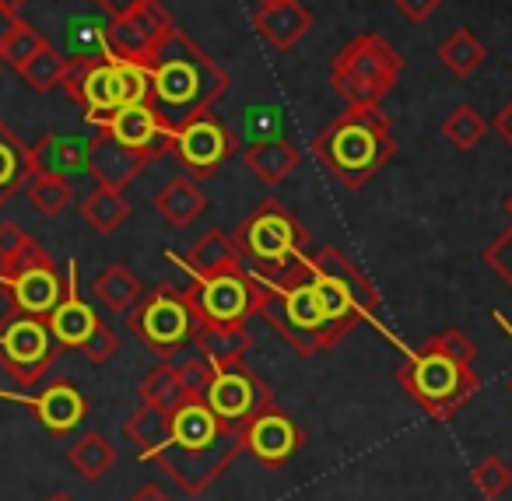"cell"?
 Instances as JSON below:
<instances>
[{"mask_svg": "<svg viewBox=\"0 0 512 501\" xmlns=\"http://www.w3.org/2000/svg\"><path fill=\"white\" fill-rule=\"evenodd\" d=\"M141 67L148 74V106L172 130L211 113V106L232 85L218 60L207 57L204 46H197L179 29H172L169 39Z\"/></svg>", "mask_w": 512, "mask_h": 501, "instance_id": "obj_1", "label": "cell"}, {"mask_svg": "<svg viewBox=\"0 0 512 501\" xmlns=\"http://www.w3.org/2000/svg\"><path fill=\"white\" fill-rule=\"evenodd\" d=\"M242 452L239 428L225 424L204 400H186L172 410L169 438L141 463L162 466L183 494H204Z\"/></svg>", "mask_w": 512, "mask_h": 501, "instance_id": "obj_2", "label": "cell"}, {"mask_svg": "<svg viewBox=\"0 0 512 501\" xmlns=\"http://www.w3.org/2000/svg\"><path fill=\"white\" fill-rule=\"evenodd\" d=\"M253 277L260 281V309L256 312L271 319L281 340L302 358H316L348 337L330 316L306 256L288 263L285 270H253Z\"/></svg>", "mask_w": 512, "mask_h": 501, "instance_id": "obj_3", "label": "cell"}, {"mask_svg": "<svg viewBox=\"0 0 512 501\" xmlns=\"http://www.w3.org/2000/svg\"><path fill=\"white\" fill-rule=\"evenodd\" d=\"M309 148L344 190H362L397 155L393 123L379 106H348L313 137Z\"/></svg>", "mask_w": 512, "mask_h": 501, "instance_id": "obj_4", "label": "cell"}, {"mask_svg": "<svg viewBox=\"0 0 512 501\" xmlns=\"http://www.w3.org/2000/svg\"><path fill=\"white\" fill-rule=\"evenodd\" d=\"M397 382L439 424H446L456 410L467 407L477 389H481L474 365L439 351L432 340H425L418 351L404 354V365L397 368Z\"/></svg>", "mask_w": 512, "mask_h": 501, "instance_id": "obj_5", "label": "cell"}, {"mask_svg": "<svg viewBox=\"0 0 512 501\" xmlns=\"http://www.w3.org/2000/svg\"><path fill=\"white\" fill-rule=\"evenodd\" d=\"M64 88L85 109L88 123L102 120V116H109L120 106H130V102H148L144 67L113 57L109 50H102L99 57H71Z\"/></svg>", "mask_w": 512, "mask_h": 501, "instance_id": "obj_6", "label": "cell"}, {"mask_svg": "<svg viewBox=\"0 0 512 501\" xmlns=\"http://www.w3.org/2000/svg\"><path fill=\"white\" fill-rule=\"evenodd\" d=\"M404 57L379 32L355 36L330 64V85L348 106H379L397 88Z\"/></svg>", "mask_w": 512, "mask_h": 501, "instance_id": "obj_7", "label": "cell"}, {"mask_svg": "<svg viewBox=\"0 0 512 501\" xmlns=\"http://www.w3.org/2000/svg\"><path fill=\"white\" fill-rule=\"evenodd\" d=\"M235 246L242 256L256 263V270H285L309 249V232L281 200L267 197L239 228H235Z\"/></svg>", "mask_w": 512, "mask_h": 501, "instance_id": "obj_8", "label": "cell"}, {"mask_svg": "<svg viewBox=\"0 0 512 501\" xmlns=\"http://www.w3.org/2000/svg\"><path fill=\"white\" fill-rule=\"evenodd\" d=\"M60 351L50 323L29 312H4L0 316V368L18 382V386H36L53 365Z\"/></svg>", "mask_w": 512, "mask_h": 501, "instance_id": "obj_9", "label": "cell"}, {"mask_svg": "<svg viewBox=\"0 0 512 501\" xmlns=\"http://www.w3.org/2000/svg\"><path fill=\"white\" fill-rule=\"evenodd\" d=\"M183 298L190 305L193 319L246 326V319L260 309V281L253 277V270H246L239 263V267L218 270V274L193 277Z\"/></svg>", "mask_w": 512, "mask_h": 501, "instance_id": "obj_10", "label": "cell"}, {"mask_svg": "<svg viewBox=\"0 0 512 501\" xmlns=\"http://www.w3.org/2000/svg\"><path fill=\"white\" fill-rule=\"evenodd\" d=\"M193 312L186 305L183 291L158 284L151 295H141V302L127 312V326L137 333L144 347L158 354L162 361H172L193 337Z\"/></svg>", "mask_w": 512, "mask_h": 501, "instance_id": "obj_11", "label": "cell"}, {"mask_svg": "<svg viewBox=\"0 0 512 501\" xmlns=\"http://www.w3.org/2000/svg\"><path fill=\"white\" fill-rule=\"evenodd\" d=\"M64 277H60L53 256L39 242L8 260L0 267V288L8 291L11 309L29 312V316H50L57 302L64 298Z\"/></svg>", "mask_w": 512, "mask_h": 501, "instance_id": "obj_12", "label": "cell"}, {"mask_svg": "<svg viewBox=\"0 0 512 501\" xmlns=\"http://www.w3.org/2000/svg\"><path fill=\"white\" fill-rule=\"evenodd\" d=\"M172 29H176V22H172L169 11L158 0H144L137 8L109 18L106 32H102V50H109L120 60H130V64H144L169 39Z\"/></svg>", "mask_w": 512, "mask_h": 501, "instance_id": "obj_13", "label": "cell"}, {"mask_svg": "<svg viewBox=\"0 0 512 501\" xmlns=\"http://www.w3.org/2000/svg\"><path fill=\"white\" fill-rule=\"evenodd\" d=\"M239 438H242V452H249L264 470H285L306 449V431L278 403H267L264 410H256L239 428Z\"/></svg>", "mask_w": 512, "mask_h": 501, "instance_id": "obj_14", "label": "cell"}, {"mask_svg": "<svg viewBox=\"0 0 512 501\" xmlns=\"http://www.w3.org/2000/svg\"><path fill=\"white\" fill-rule=\"evenodd\" d=\"M204 403L232 428H242L256 410H264L274 403V393L246 361H232V365H218L211 375V386L204 393Z\"/></svg>", "mask_w": 512, "mask_h": 501, "instance_id": "obj_15", "label": "cell"}, {"mask_svg": "<svg viewBox=\"0 0 512 501\" xmlns=\"http://www.w3.org/2000/svg\"><path fill=\"white\" fill-rule=\"evenodd\" d=\"M235 148H239V141H235L232 130L214 113H204L176 130L172 155H176L179 165L200 183V179H211L214 172L235 155Z\"/></svg>", "mask_w": 512, "mask_h": 501, "instance_id": "obj_16", "label": "cell"}, {"mask_svg": "<svg viewBox=\"0 0 512 501\" xmlns=\"http://www.w3.org/2000/svg\"><path fill=\"white\" fill-rule=\"evenodd\" d=\"M95 127L113 137V141H120L123 148L141 151L148 162L169 155L172 144H176V130H172L148 102H130V106L113 109L109 116L95 120Z\"/></svg>", "mask_w": 512, "mask_h": 501, "instance_id": "obj_17", "label": "cell"}, {"mask_svg": "<svg viewBox=\"0 0 512 501\" xmlns=\"http://www.w3.org/2000/svg\"><path fill=\"white\" fill-rule=\"evenodd\" d=\"M15 400L25 403V407L36 414V421L43 424L53 438L74 435V431H78L81 424H85V417H88L85 393H81V389L74 386V382H67V379H53L43 393L15 396Z\"/></svg>", "mask_w": 512, "mask_h": 501, "instance_id": "obj_18", "label": "cell"}, {"mask_svg": "<svg viewBox=\"0 0 512 501\" xmlns=\"http://www.w3.org/2000/svg\"><path fill=\"white\" fill-rule=\"evenodd\" d=\"M46 323H50L57 344L60 347H74V351H81V347L88 344V337H92V333L102 326L99 312H95L78 291V263H74V260H71V267H67L64 298H60L57 309L46 316Z\"/></svg>", "mask_w": 512, "mask_h": 501, "instance_id": "obj_19", "label": "cell"}, {"mask_svg": "<svg viewBox=\"0 0 512 501\" xmlns=\"http://www.w3.org/2000/svg\"><path fill=\"white\" fill-rule=\"evenodd\" d=\"M144 165H148V158H144L141 151L123 148L120 141H113V137L102 134V130H99V137H92V144H88V176L99 186H109V190L123 193L141 176Z\"/></svg>", "mask_w": 512, "mask_h": 501, "instance_id": "obj_20", "label": "cell"}, {"mask_svg": "<svg viewBox=\"0 0 512 501\" xmlns=\"http://www.w3.org/2000/svg\"><path fill=\"white\" fill-rule=\"evenodd\" d=\"M88 137L78 134H46L29 148L32 176H81L88 172Z\"/></svg>", "mask_w": 512, "mask_h": 501, "instance_id": "obj_21", "label": "cell"}, {"mask_svg": "<svg viewBox=\"0 0 512 501\" xmlns=\"http://www.w3.org/2000/svg\"><path fill=\"white\" fill-rule=\"evenodd\" d=\"M253 29L260 32V39L274 46V50L288 53L292 46H299L302 39L313 29V11L302 4V0H285V4H274V8H256Z\"/></svg>", "mask_w": 512, "mask_h": 501, "instance_id": "obj_22", "label": "cell"}, {"mask_svg": "<svg viewBox=\"0 0 512 501\" xmlns=\"http://www.w3.org/2000/svg\"><path fill=\"white\" fill-rule=\"evenodd\" d=\"M190 344L197 347V354L207 361L211 368L218 365H232V361H242L249 351V333L246 326H225V323H207V319H197L193 323V337Z\"/></svg>", "mask_w": 512, "mask_h": 501, "instance_id": "obj_23", "label": "cell"}, {"mask_svg": "<svg viewBox=\"0 0 512 501\" xmlns=\"http://www.w3.org/2000/svg\"><path fill=\"white\" fill-rule=\"evenodd\" d=\"M207 197L200 190V183L193 176H176L172 183H165L155 197V211L169 221L172 228H186L204 214Z\"/></svg>", "mask_w": 512, "mask_h": 501, "instance_id": "obj_24", "label": "cell"}, {"mask_svg": "<svg viewBox=\"0 0 512 501\" xmlns=\"http://www.w3.org/2000/svg\"><path fill=\"white\" fill-rule=\"evenodd\" d=\"M246 165L264 186H278L302 165V155L292 141H256L246 148Z\"/></svg>", "mask_w": 512, "mask_h": 501, "instance_id": "obj_25", "label": "cell"}, {"mask_svg": "<svg viewBox=\"0 0 512 501\" xmlns=\"http://www.w3.org/2000/svg\"><path fill=\"white\" fill-rule=\"evenodd\" d=\"M183 263H186V270H190V277H207V274H218V270L239 267L242 253L232 235L221 232V228H211V232H204L193 242Z\"/></svg>", "mask_w": 512, "mask_h": 501, "instance_id": "obj_26", "label": "cell"}, {"mask_svg": "<svg viewBox=\"0 0 512 501\" xmlns=\"http://www.w3.org/2000/svg\"><path fill=\"white\" fill-rule=\"evenodd\" d=\"M29 179V148L18 141V134L8 123L0 120V207H8L11 197H18Z\"/></svg>", "mask_w": 512, "mask_h": 501, "instance_id": "obj_27", "label": "cell"}, {"mask_svg": "<svg viewBox=\"0 0 512 501\" xmlns=\"http://www.w3.org/2000/svg\"><path fill=\"white\" fill-rule=\"evenodd\" d=\"M130 204L120 190H109V186H95L85 200H81V218L92 225V232L99 235H113L120 232L123 225L130 221Z\"/></svg>", "mask_w": 512, "mask_h": 501, "instance_id": "obj_28", "label": "cell"}, {"mask_svg": "<svg viewBox=\"0 0 512 501\" xmlns=\"http://www.w3.org/2000/svg\"><path fill=\"white\" fill-rule=\"evenodd\" d=\"M144 288L141 281H137V274L130 267H123V263H113V267H106L99 277H95V298L102 302V309L109 312H130L137 302H141Z\"/></svg>", "mask_w": 512, "mask_h": 501, "instance_id": "obj_29", "label": "cell"}, {"mask_svg": "<svg viewBox=\"0 0 512 501\" xmlns=\"http://www.w3.org/2000/svg\"><path fill=\"white\" fill-rule=\"evenodd\" d=\"M67 463H71L81 477L95 484V480H102L116 466V449H113V442L102 435V431H88V435H81L78 442L71 445V452H67Z\"/></svg>", "mask_w": 512, "mask_h": 501, "instance_id": "obj_30", "label": "cell"}, {"mask_svg": "<svg viewBox=\"0 0 512 501\" xmlns=\"http://www.w3.org/2000/svg\"><path fill=\"white\" fill-rule=\"evenodd\" d=\"M67 67H71V57H64L60 50H53V43H46L43 50H36L22 67H18V74H22V81L32 88V92L43 95V92H53V88L64 85Z\"/></svg>", "mask_w": 512, "mask_h": 501, "instance_id": "obj_31", "label": "cell"}, {"mask_svg": "<svg viewBox=\"0 0 512 501\" xmlns=\"http://www.w3.org/2000/svg\"><path fill=\"white\" fill-rule=\"evenodd\" d=\"M439 60L453 78L463 81L488 60V50H484V43L470 29H456L453 36L439 46Z\"/></svg>", "mask_w": 512, "mask_h": 501, "instance_id": "obj_32", "label": "cell"}, {"mask_svg": "<svg viewBox=\"0 0 512 501\" xmlns=\"http://www.w3.org/2000/svg\"><path fill=\"white\" fill-rule=\"evenodd\" d=\"M169 428H172L169 410L141 403V410H134V414L127 417V424H123V435L141 449V456H148V452H155L158 445L169 438Z\"/></svg>", "mask_w": 512, "mask_h": 501, "instance_id": "obj_33", "label": "cell"}, {"mask_svg": "<svg viewBox=\"0 0 512 501\" xmlns=\"http://www.w3.org/2000/svg\"><path fill=\"white\" fill-rule=\"evenodd\" d=\"M46 43H50V39H46L39 29H32V25L22 22V18H11L8 32L0 36V64H11L18 71V67H22L36 50H43Z\"/></svg>", "mask_w": 512, "mask_h": 501, "instance_id": "obj_34", "label": "cell"}, {"mask_svg": "<svg viewBox=\"0 0 512 501\" xmlns=\"http://www.w3.org/2000/svg\"><path fill=\"white\" fill-rule=\"evenodd\" d=\"M190 400V396L183 393V386H179L176 379V368L165 361V365H158L151 375H144L141 382V403H151V407H162V410H179L183 403Z\"/></svg>", "mask_w": 512, "mask_h": 501, "instance_id": "obj_35", "label": "cell"}, {"mask_svg": "<svg viewBox=\"0 0 512 501\" xmlns=\"http://www.w3.org/2000/svg\"><path fill=\"white\" fill-rule=\"evenodd\" d=\"M484 130H488V123H484V116L477 113L470 102H460V106L446 116V123H442V134H446V141L453 144L456 151H474L477 141L484 137Z\"/></svg>", "mask_w": 512, "mask_h": 501, "instance_id": "obj_36", "label": "cell"}, {"mask_svg": "<svg viewBox=\"0 0 512 501\" xmlns=\"http://www.w3.org/2000/svg\"><path fill=\"white\" fill-rule=\"evenodd\" d=\"M29 200H32L36 211L57 218V214H64L67 207H71L74 186H71V179H64V176H32L29 179Z\"/></svg>", "mask_w": 512, "mask_h": 501, "instance_id": "obj_37", "label": "cell"}, {"mask_svg": "<svg viewBox=\"0 0 512 501\" xmlns=\"http://www.w3.org/2000/svg\"><path fill=\"white\" fill-rule=\"evenodd\" d=\"M470 484L481 498L498 501L512 487V466L502 456H484L481 463L470 470Z\"/></svg>", "mask_w": 512, "mask_h": 501, "instance_id": "obj_38", "label": "cell"}, {"mask_svg": "<svg viewBox=\"0 0 512 501\" xmlns=\"http://www.w3.org/2000/svg\"><path fill=\"white\" fill-rule=\"evenodd\" d=\"M172 368H176V379H179V386H183V393L190 396V400H204L207 386H211L214 368L207 365L200 354H197V358L179 361V365H172Z\"/></svg>", "mask_w": 512, "mask_h": 501, "instance_id": "obj_39", "label": "cell"}, {"mask_svg": "<svg viewBox=\"0 0 512 501\" xmlns=\"http://www.w3.org/2000/svg\"><path fill=\"white\" fill-rule=\"evenodd\" d=\"M481 263L488 270H495V274L505 281V288L512 291V225L505 228V232L498 235V239L491 242V246H484Z\"/></svg>", "mask_w": 512, "mask_h": 501, "instance_id": "obj_40", "label": "cell"}, {"mask_svg": "<svg viewBox=\"0 0 512 501\" xmlns=\"http://www.w3.org/2000/svg\"><path fill=\"white\" fill-rule=\"evenodd\" d=\"M432 340L439 351H446V354H453V358H460V361H470L474 365V358H477V344L470 340V333H463V330H442V333H435V337H428Z\"/></svg>", "mask_w": 512, "mask_h": 501, "instance_id": "obj_41", "label": "cell"}, {"mask_svg": "<svg viewBox=\"0 0 512 501\" xmlns=\"http://www.w3.org/2000/svg\"><path fill=\"white\" fill-rule=\"evenodd\" d=\"M81 351H85V358L92 361V365H106V361L113 358L116 351H120V337H116V333L109 330L106 323H102L99 330L88 337V344L81 347Z\"/></svg>", "mask_w": 512, "mask_h": 501, "instance_id": "obj_42", "label": "cell"}, {"mask_svg": "<svg viewBox=\"0 0 512 501\" xmlns=\"http://www.w3.org/2000/svg\"><path fill=\"white\" fill-rule=\"evenodd\" d=\"M32 235L25 232V228H18L15 221H0V267L8 260H15L22 249H29L32 246Z\"/></svg>", "mask_w": 512, "mask_h": 501, "instance_id": "obj_43", "label": "cell"}, {"mask_svg": "<svg viewBox=\"0 0 512 501\" xmlns=\"http://www.w3.org/2000/svg\"><path fill=\"white\" fill-rule=\"evenodd\" d=\"M393 8H397L400 15L407 18V22H414V25H425L428 18H432L435 11L442 8V0H393Z\"/></svg>", "mask_w": 512, "mask_h": 501, "instance_id": "obj_44", "label": "cell"}, {"mask_svg": "<svg viewBox=\"0 0 512 501\" xmlns=\"http://www.w3.org/2000/svg\"><path fill=\"white\" fill-rule=\"evenodd\" d=\"M102 11H106L109 18H116V15H123V11H130V8H137V4H144V0H95Z\"/></svg>", "mask_w": 512, "mask_h": 501, "instance_id": "obj_45", "label": "cell"}, {"mask_svg": "<svg viewBox=\"0 0 512 501\" xmlns=\"http://www.w3.org/2000/svg\"><path fill=\"white\" fill-rule=\"evenodd\" d=\"M495 130L505 137V144L512 148V102H505V109L495 116Z\"/></svg>", "mask_w": 512, "mask_h": 501, "instance_id": "obj_46", "label": "cell"}, {"mask_svg": "<svg viewBox=\"0 0 512 501\" xmlns=\"http://www.w3.org/2000/svg\"><path fill=\"white\" fill-rule=\"evenodd\" d=\"M127 501H172V498L158 484H144L141 491H137L134 498H127Z\"/></svg>", "mask_w": 512, "mask_h": 501, "instance_id": "obj_47", "label": "cell"}, {"mask_svg": "<svg viewBox=\"0 0 512 501\" xmlns=\"http://www.w3.org/2000/svg\"><path fill=\"white\" fill-rule=\"evenodd\" d=\"M25 4H29V0H0V15L11 22V18H18V11H22Z\"/></svg>", "mask_w": 512, "mask_h": 501, "instance_id": "obj_48", "label": "cell"}, {"mask_svg": "<svg viewBox=\"0 0 512 501\" xmlns=\"http://www.w3.org/2000/svg\"><path fill=\"white\" fill-rule=\"evenodd\" d=\"M495 323L502 326V330H505V333H509V337H512V326H509V319H505L502 312H495ZM509 386H512V382H509Z\"/></svg>", "mask_w": 512, "mask_h": 501, "instance_id": "obj_49", "label": "cell"}, {"mask_svg": "<svg viewBox=\"0 0 512 501\" xmlns=\"http://www.w3.org/2000/svg\"><path fill=\"white\" fill-rule=\"evenodd\" d=\"M46 501H74V498H71V494H67V491H57V494H50V498H46Z\"/></svg>", "mask_w": 512, "mask_h": 501, "instance_id": "obj_50", "label": "cell"}, {"mask_svg": "<svg viewBox=\"0 0 512 501\" xmlns=\"http://www.w3.org/2000/svg\"><path fill=\"white\" fill-rule=\"evenodd\" d=\"M260 8H274V4H285V0H256Z\"/></svg>", "mask_w": 512, "mask_h": 501, "instance_id": "obj_51", "label": "cell"}, {"mask_svg": "<svg viewBox=\"0 0 512 501\" xmlns=\"http://www.w3.org/2000/svg\"><path fill=\"white\" fill-rule=\"evenodd\" d=\"M505 211H509V218H512V193L505 197Z\"/></svg>", "mask_w": 512, "mask_h": 501, "instance_id": "obj_52", "label": "cell"}]
</instances>
